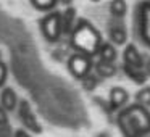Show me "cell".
I'll list each match as a JSON object with an SVG mask.
<instances>
[{
  "mask_svg": "<svg viewBox=\"0 0 150 137\" xmlns=\"http://www.w3.org/2000/svg\"><path fill=\"white\" fill-rule=\"evenodd\" d=\"M94 65L95 63H94V60H92V56L84 55V53H78V52L73 53L68 58V63H66L71 76L76 79H81V81L86 76H89L92 73Z\"/></svg>",
  "mask_w": 150,
  "mask_h": 137,
  "instance_id": "cell-5",
  "label": "cell"
},
{
  "mask_svg": "<svg viewBox=\"0 0 150 137\" xmlns=\"http://www.w3.org/2000/svg\"><path fill=\"white\" fill-rule=\"evenodd\" d=\"M13 137H33V136H31V132L26 129H16Z\"/></svg>",
  "mask_w": 150,
  "mask_h": 137,
  "instance_id": "cell-23",
  "label": "cell"
},
{
  "mask_svg": "<svg viewBox=\"0 0 150 137\" xmlns=\"http://www.w3.org/2000/svg\"><path fill=\"white\" fill-rule=\"evenodd\" d=\"M136 103L142 105L145 108L150 107V85H144L136 94Z\"/></svg>",
  "mask_w": 150,
  "mask_h": 137,
  "instance_id": "cell-17",
  "label": "cell"
},
{
  "mask_svg": "<svg viewBox=\"0 0 150 137\" xmlns=\"http://www.w3.org/2000/svg\"><path fill=\"white\" fill-rule=\"evenodd\" d=\"M108 36L115 45H124L127 42V31L124 24L120 23V20H115V23L108 24Z\"/></svg>",
  "mask_w": 150,
  "mask_h": 137,
  "instance_id": "cell-7",
  "label": "cell"
},
{
  "mask_svg": "<svg viewBox=\"0 0 150 137\" xmlns=\"http://www.w3.org/2000/svg\"><path fill=\"white\" fill-rule=\"evenodd\" d=\"M16 111H18V118H20L21 124H23V129L29 131V132H34V134L42 132V126L37 121L36 114L33 111V107H31V103L28 100H20V105H18Z\"/></svg>",
  "mask_w": 150,
  "mask_h": 137,
  "instance_id": "cell-6",
  "label": "cell"
},
{
  "mask_svg": "<svg viewBox=\"0 0 150 137\" xmlns=\"http://www.w3.org/2000/svg\"><path fill=\"white\" fill-rule=\"evenodd\" d=\"M145 74L150 78V55H144V65H142Z\"/></svg>",
  "mask_w": 150,
  "mask_h": 137,
  "instance_id": "cell-21",
  "label": "cell"
},
{
  "mask_svg": "<svg viewBox=\"0 0 150 137\" xmlns=\"http://www.w3.org/2000/svg\"><path fill=\"white\" fill-rule=\"evenodd\" d=\"M7 78H8L7 66H5V63L0 60V87H4V85H5V82H7Z\"/></svg>",
  "mask_w": 150,
  "mask_h": 137,
  "instance_id": "cell-19",
  "label": "cell"
},
{
  "mask_svg": "<svg viewBox=\"0 0 150 137\" xmlns=\"http://www.w3.org/2000/svg\"><path fill=\"white\" fill-rule=\"evenodd\" d=\"M62 5H66V7H71V4H73V0H58Z\"/></svg>",
  "mask_w": 150,
  "mask_h": 137,
  "instance_id": "cell-24",
  "label": "cell"
},
{
  "mask_svg": "<svg viewBox=\"0 0 150 137\" xmlns=\"http://www.w3.org/2000/svg\"><path fill=\"white\" fill-rule=\"evenodd\" d=\"M97 137H111V136H110V134H108V132H100V134H98Z\"/></svg>",
  "mask_w": 150,
  "mask_h": 137,
  "instance_id": "cell-25",
  "label": "cell"
},
{
  "mask_svg": "<svg viewBox=\"0 0 150 137\" xmlns=\"http://www.w3.org/2000/svg\"><path fill=\"white\" fill-rule=\"evenodd\" d=\"M108 10H110V15L115 20H123L127 13L126 0H111L110 5H108Z\"/></svg>",
  "mask_w": 150,
  "mask_h": 137,
  "instance_id": "cell-15",
  "label": "cell"
},
{
  "mask_svg": "<svg viewBox=\"0 0 150 137\" xmlns=\"http://www.w3.org/2000/svg\"><path fill=\"white\" fill-rule=\"evenodd\" d=\"M102 44H103V39H102L100 31L89 20L79 18L74 31L69 36V47L78 53L97 56Z\"/></svg>",
  "mask_w": 150,
  "mask_h": 137,
  "instance_id": "cell-2",
  "label": "cell"
},
{
  "mask_svg": "<svg viewBox=\"0 0 150 137\" xmlns=\"http://www.w3.org/2000/svg\"><path fill=\"white\" fill-rule=\"evenodd\" d=\"M136 29L140 42L150 49V0H142L137 5Z\"/></svg>",
  "mask_w": 150,
  "mask_h": 137,
  "instance_id": "cell-4",
  "label": "cell"
},
{
  "mask_svg": "<svg viewBox=\"0 0 150 137\" xmlns=\"http://www.w3.org/2000/svg\"><path fill=\"white\" fill-rule=\"evenodd\" d=\"M78 13L76 8L66 7L62 11V26H63V36H71V32L74 31L76 24H78Z\"/></svg>",
  "mask_w": 150,
  "mask_h": 137,
  "instance_id": "cell-9",
  "label": "cell"
},
{
  "mask_svg": "<svg viewBox=\"0 0 150 137\" xmlns=\"http://www.w3.org/2000/svg\"><path fill=\"white\" fill-rule=\"evenodd\" d=\"M98 82H100V78H98L95 73H91L89 76H86V78L82 79V87H84V90L91 92V90H94V89L98 87Z\"/></svg>",
  "mask_w": 150,
  "mask_h": 137,
  "instance_id": "cell-18",
  "label": "cell"
},
{
  "mask_svg": "<svg viewBox=\"0 0 150 137\" xmlns=\"http://www.w3.org/2000/svg\"><path fill=\"white\" fill-rule=\"evenodd\" d=\"M116 124L123 137L150 136V111L139 103L127 105L118 111Z\"/></svg>",
  "mask_w": 150,
  "mask_h": 137,
  "instance_id": "cell-1",
  "label": "cell"
},
{
  "mask_svg": "<svg viewBox=\"0 0 150 137\" xmlns=\"http://www.w3.org/2000/svg\"><path fill=\"white\" fill-rule=\"evenodd\" d=\"M94 73L100 79L111 78V76L116 74V66H115V63H108V61L98 60V61H95V65H94Z\"/></svg>",
  "mask_w": 150,
  "mask_h": 137,
  "instance_id": "cell-13",
  "label": "cell"
},
{
  "mask_svg": "<svg viewBox=\"0 0 150 137\" xmlns=\"http://www.w3.org/2000/svg\"><path fill=\"white\" fill-rule=\"evenodd\" d=\"M129 100V94L124 87H113L108 94V102H110L113 110H123L126 108V103Z\"/></svg>",
  "mask_w": 150,
  "mask_h": 137,
  "instance_id": "cell-8",
  "label": "cell"
},
{
  "mask_svg": "<svg viewBox=\"0 0 150 137\" xmlns=\"http://www.w3.org/2000/svg\"><path fill=\"white\" fill-rule=\"evenodd\" d=\"M15 132L11 131L10 124H7V126H0V137H13Z\"/></svg>",
  "mask_w": 150,
  "mask_h": 137,
  "instance_id": "cell-20",
  "label": "cell"
},
{
  "mask_svg": "<svg viewBox=\"0 0 150 137\" xmlns=\"http://www.w3.org/2000/svg\"><path fill=\"white\" fill-rule=\"evenodd\" d=\"M18 105H20V98H18L16 92L11 87H5L0 94V107L5 111H13L18 108Z\"/></svg>",
  "mask_w": 150,
  "mask_h": 137,
  "instance_id": "cell-11",
  "label": "cell"
},
{
  "mask_svg": "<svg viewBox=\"0 0 150 137\" xmlns=\"http://www.w3.org/2000/svg\"><path fill=\"white\" fill-rule=\"evenodd\" d=\"M40 32L47 42H58L63 36V26H62V11L52 10L40 20L39 23Z\"/></svg>",
  "mask_w": 150,
  "mask_h": 137,
  "instance_id": "cell-3",
  "label": "cell"
},
{
  "mask_svg": "<svg viewBox=\"0 0 150 137\" xmlns=\"http://www.w3.org/2000/svg\"><path fill=\"white\" fill-rule=\"evenodd\" d=\"M98 58L102 60V61H108V63H115V60H116L118 56V52H116V47H115V44L111 42H105L102 44L100 50H98Z\"/></svg>",
  "mask_w": 150,
  "mask_h": 137,
  "instance_id": "cell-14",
  "label": "cell"
},
{
  "mask_svg": "<svg viewBox=\"0 0 150 137\" xmlns=\"http://www.w3.org/2000/svg\"><path fill=\"white\" fill-rule=\"evenodd\" d=\"M123 63L129 66H137V68H142L144 65V55L137 50V47L134 44H127L126 49L123 52Z\"/></svg>",
  "mask_w": 150,
  "mask_h": 137,
  "instance_id": "cell-10",
  "label": "cell"
},
{
  "mask_svg": "<svg viewBox=\"0 0 150 137\" xmlns=\"http://www.w3.org/2000/svg\"><path fill=\"white\" fill-rule=\"evenodd\" d=\"M31 4L36 10L40 11H52L53 8L57 7L58 0H31Z\"/></svg>",
  "mask_w": 150,
  "mask_h": 137,
  "instance_id": "cell-16",
  "label": "cell"
},
{
  "mask_svg": "<svg viewBox=\"0 0 150 137\" xmlns=\"http://www.w3.org/2000/svg\"><path fill=\"white\" fill-rule=\"evenodd\" d=\"M92 2H100V0H92Z\"/></svg>",
  "mask_w": 150,
  "mask_h": 137,
  "instance_id": "cell-26",
  "label": "cell"
},
{
  "mask_svg": "<svg viewBox=\"0 0 150 137\" xmlns=\"http://www.w3.org/2000/svg\"><path fill=\"white\" fill-rule=\"evenodd\" d=\"M123 71L126 73V76L131 79L132 82L136 84H145L149 76L145 74L144 68H137V66H129V65H124L123 63Z\"/></svg>",
  "mask_w": 150,
  "mask_h": 137,
  "instance_id": "cell-12",
  "label": "cell"
},
{
  "mask_svg": "<svg viewBox=\"0 0 150 137\" xmlns=\"http://www.w3.org/2000/svg\"><path fill=\"white\" fill-rule=\"evenodd\" d=\"M8 124V116H7V111L0 107V126H7Z\"/></svg>",
  "mask_w": 150,
  "mask_h": 137,
  "instance_id": "cell-22",
  "label": "cell"
}]
</instances>
